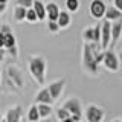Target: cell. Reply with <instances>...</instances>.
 Listing matches in <instances>:
<instances>
[{"mask_svg":"<svg viewBox=\"0 0 122 122\" xmlns=\"http://www.w3.org/2000/svg\"><path fill=\"white\" fill-rule=\"evenodd\" d=\"M102 51L99 44L95 43H84L82 44V67L89 75L98 73V64H96V52Z\"/></svg>","mask_w":122,"mask_h":122,"instance_id":"6da1fadb","label":"cell"},{"mask_svg":"<svg viewBox=\"0 0 122 122\" xmlns=\"http://www.w3.org/2000/svg\"><path fill=\"white\" fill-rule=\"evenodd\" d=\"M28 67H29V72L32 75V78L40 86H43L44 81H46V67H47L46 60L40 55H32V56H29Z\"/></svg>","mask_w":122,"mask_h":122,"instance_id":"7a4b0ae2","label":"cell"},{"mask_svg":"<svg viewBox=\"0 0 122 122\" xmlns=\"http://www.w3.org/2000/svg\"><path fill=\"white\" fill-rule=\"evenodd\" d=\"M101 64H104V67L107 69L108 72L112 73H116V72L121 70V61H119V56L116 55V52H113L112 49H107L104 51V56H102V61Z\"/></svg>","mask_w":122,"mask_h":122,"instance_id":"3957f363","label":"cell"},{"mask_svg":"<svg viewBox=\"0 0 122 122\" xmlns=\"http://www.w3.org/2000/svg\"><path fill=\"white\" fill-rule=\"evenodd\" d=\"M6 79L9 82H12V87H15L17 90H21L23 87H25V78H23L21 70L17 66H8Z\"/></svg>","mask_w":122,"mask_h":122,"instance_id":"277c9868","label":"cell"},{"mask_svg":"<svg viewBox=\"0 0 122 122\" xmlns=\"http://www.w3.org/2000/svg\"><path fill=\"white\" fill-rule=\"evenodd\" d=\"M86 121L87 122H102L105 117V112L102 107L99 105H95V104H90L86 107Z\"/></svg>","mask_w":122,"mask_h":122,"instance_id":"5b68a950","label":"cell"},{"mask_svg":"<svg viewBox=\"0 0 122 122\" xmlns=\"http://www.w3.org/2000/svg\"><path fill=\"white\" fill-rule=\"evenodd\" d=\"M64 110H67L70 116H81L82 117V102L79 98H69L61 105Z\"/></svg>","mask_w":122,"mask_h":122,"instance_id":"8992f818","label":"cell"},{"mask_svg":"<svg viewBox=\"0 0 122 122\" xmlns=\"http://www.w3.org/2000/svg\"><path fill=\"white\" fill-rule=\"evenodd\" d=\"M64 87H66V79H64V78L56 79V81H52L47 87H46L47 92H49V95H51V98L53 99V102L60 99V96L63 95V92H64Z\"/></svg>","mask_w":122,"mask_h":122,"instance_id":"52a82bcc","label":"cell"},{"mask_svg":"<svg viewBox=\"0 0 122 122\" xmlns=\"http://www.w3.org/2000/svg\"><path fill=\"white\" fill-rule=\"evenodd\" d=\"M105 2L104 0H92L90 2V15L96 20L104 18V12H105Z\"/></svg>","mask_w":122,"mask_h":122,"instance_id":"ba28073f","label":"cell"},{"mask_svg":"<svg viewBox=\"0 0 122 122\" xmlns=\"http://www.w3.org/2000/svg\"><path fill=\"white\" fill-rule=\"evenodd\" d=\"M122 34V20H116L112 21V26H110V46H113L119 41Z\"/></svg>","mask_w":122,"mask_h":122,"instance_id":"9c48e42d","label":"cell"},{"mask_svg":"<svg viewBox=\"0 0 122 122\" xmlns=\"http://www.w3.org/2000/svg\"><path fill=\"white\" fill-rule=\"evenodd\" d=\"M21 114H23V110L20 105H14L11 108H8L6 112V116L3 117L5 122H20L21 121Z\"/></svg>","mask_w":122,"mask_h":122,"instance_id":"30bf717a","label":"cell"},{"mask_svg":"<svg viewBox=\"0 0 122 122\" xmlns=\"http://www.w3.org/2000/svg\"><path fill=\"white\" fill-rule=\"evenodd\" d=\"M44 8H46V20L49 21H56L60 15V6L56 5L55 2H49V3H44Z\"/></svg>","mask_w":122,"mask_h":122,"instance_id":"8fae6325","label":"cell"},{"mask_svg":"<svg viewBox=\"0 0 122 122\" xmlns=\"http://www.w3.org/2000/svg\"><path fill=\"white\" fill-rule=\"evenodd\" d=\"M34 102H35V104H49V105H52L53 104V99L51 98L47 89L43 87V89H40V90L37 92L35 98H34Z\"/></svg>","mask_w":122,"mask_h":122,"instance_id":"7c38bea8","label":"cell"},{"mask_svg":"<svg viewBox=\"0 0 122 122\" xmlns=\"http://www.w3.org/2000/svg\"><path fill=\"white\" fill-rule=\"evenodd\" d=\"M104 20L107 21H116V20H122V11L116 9L113 5L107 6L105 8V12H104Z\"/></svg>","mask_w":122,"mask_h":122,"instance_id":"4fadbf2b","label":"cell"},{"mask_svg":"<svg viewBox=\"0 0 122 122\" xmlns=\"http://www.w3.org/2000/svg\"><path fill=\"white\" fill-rule=\"evenodd\" d=\"M34 9V12H35L38 21H44L46 20V8H44V2H41V0H34L32 6H30Z\"/></svg>","mask_w":122,"mask_h":122,"instance_id":"5bb4252c","label":"cell"},{"mask_svg":"<svg viewBox=\"0 0 122 122\" xmlns=\"http://www.w3.org/2000/svg\"><path fill=\"white\" fill-rule=\"evenodd\" d=\"M72 23V15L67 12V11H60V15L56 18V25H58L60 29H66L70 26Z\"/></svg>","mask_w":122,"mask_h":122,"instance_id":"9a60e30c","label":"cell"},{"mask_svg":"<svg viewBox=\"0 0 122 122\" xmlns=\"http://www.w3.org/2000/svg\"><path fill=\"white\" fill-rule=\"evenodd\" d=\"M35 105H37L38 114H40V119L49 117V116H51V114L53 113V108H52V105H49V104H35Z\"/></svg>","mask_w":122,"mask_h":122,"instance_id":"2e32d148","label":"cell"},{"mask_svg":"<svg viewBox=\"0 0 122 122\" xmlns=\"http://www.w3.org/2000/svg\"><path fill=\"white\" fill-rule=\"evenodd\" d=\"M14 46H17V40H15L14 32L6 34L5 35V43H3V49H11V47H14Z\"/></svg>","mask_w":122,"mask_h":122,"instance_id":"e0dca14e","label":"cell"},{"mask_svg":"<svg viewBox=\"0 0 122 122\" xmlns=\"http://www.w3.org/2000/svg\"><path fill=\"white\" fill-rule=\"evenodd\" d=\"M40 121V114H38V110H37V105H30L29 110H28V122H38Z\"/></svg>","mask_w":122,"mask_h":122,"instance_id":"ac0fdd59","label":"cell"},{"mask_svg":"<svg viewBox=\"0 0 122 122\" xmlns=\"http://www.w3.org/2000/svg\"><path fill=\"white\" fill-rule=\"evenodd\" d=\"M25 17H26V8L15 6V9H14V18H15V21H18V23L25 21Z\"/></svg>","mask_w":122,"mask_h":122,"instance_id":"d6986e66","label":"cell"},{"mask_svg":"<svg viewBox=\"0 0 122 122\" xmlns=\"http://www.w3.org/2000/svg\"><path fill=\"white\" fill-rule=\"evenodd\" d=\"M66 8L69 14H73L79 9V0H66Z\"/></svg>","mask_w":122,"mask_h":122,"instance_id":"ffe728a7","label":"cell"},{"mask_svg":"<svg viewBox=\"0 0 122 122\" xmlns=\"http://www.w3.org/2000/svg\"><path fill=\"white\" fill-rule=\"evenodd\" d=\"M82 38H84V43H93V26L82 30Z\"/></svg>","mask_w":122,"mask_h":122,"instance_id":"44dd1931","label":"cell"},{"mask_svg":"<svg viewBox=\"0 0 122 122\" xmlns=\"http://www.w3.org/2000/svg\"><path fill=\"white\" fill-rule=\"evenodd\" d=\"M55 117L61 122V121L67 119V117H70V114H69L67 110H64L63 107H60V108H56V110H55Z\"/></svg>","mask_w":122,"mask_h":122,"instance_id":"7402d4cb","label":"cell"},{"mask_svg":"<svg viewBox=\"0 0 122 122\" xmlns=\"http://www.w3.org/2000/svg\"><path fill=\"white\" fill-rule=\"evenodd\" d=\"M25 20L29 21V23H37V21H38V18H37V15H35V12H34L32 8H28V9H26V17H25Z\"/></svg>","mask_w":122,"mask_h":122,"instance_id":"603a6c76","label":"cell"},{"mask_svg":"<svg viewBox=\"0 0 122 122\" xmlns=\"http://www.w3.org/2000/svg\"><path fill=\"white\" fill-rule=\"evenodd\" d=\"M99 41H101V25L93 26V43L99 44Z\"/></svg>","mask_w":122,"mask_h":122,"instance_id":"cb8c5ba5","label":"cell"},{"mask_svg":"<svg viewBox=\"0 0 122 122\" xmlns=\"http://www.w3.org/2000/svg\"><path fill=\"white\" fill-rule=\"evenodd\" d=\"M47 29H49V32H52V34L60 32V28H58V25H56V21H49L47 20Z\"/></svg>","mask_w":122,"mask_h":122,"instance_id":"d4e9b609","label":"cell"},{"mask_svg":"<svg viewBox=\"0 0 122 122\" xmlns=\"http://www.w3.org/2000/svg\"><path fill=\"white\" fill-rule=\"evenodd\" d=\"M15 3H17V6H23V8H30L34 3V0H15Z\"/></svg>","mask_w":122,"mask_h":122,"instance_id":"484cf974","label":"cell"},{"mask_svg":"<svg viewBox=\"0 0 122 122\" xmlns=\"http://www.w3.org/2000/svg\"><path fill=\"white\" fill-rule=\"evenodd\" d=\"M12 32V29L9 28V25H2L0 26V34H3V35H6V34Z\"/></svg>","mask_w":122,"mask_h":122,"instance_id":"4316f807","label":"cell"},{"mask_svg":"<svg viewBox=\"0 0 122 122\" xmlns=\"http://www.w3.org/2000/svg\"><path fill=\"white\" fill-rule=\"evenodd\" d=\"M18 49H17V46H14V47H11V49H6V52L8 53H9V55H12L14 56V58H17V56H18Z\"/></svg>","mask_w":122,"mask_h":122,"instance_id":"83f0119b","label":"cell"},{"mask_svg":"<svg viewBox=\"0 0 122 122\" xmlns=\"http://www.w3.org/2000/svg\"><path fill=\"white\" fill-rule=\"evenodd\" d=\"M38 122H60V121L56 119V117H53L52 114H51V116H49V117H44V119H40Z\"/></svg>","mask_w":122,"mask_h":122,"instance_id":"f1b7e54d","label":"cell"},{"mask_svg":"<svg viewBox=\"0 0 122 122\" xmlns=\"http://www.w3.org/2000/svg\"><path fill=\"white\" fill-rule=\"evenodd\" d=\"M113 6L116 8V9L122 11V0H113Z\"/></svg>","mask_w":122,"mask_h":122,"instance_id":"f546056e","label":"cell"},{"mask_svg":"<svg viewBox=\"0 0 122 122\" xmlns=\"http://www.w3.org/2000/svg\"><path fill=\"white\" fill-rule=\"evenodd\" d=\"M6 11V3H0V15Z\"/></svg>","mask_w":122,"mask_h":122,"instance_id":"4dcf8cb0","label":"cell"},{"mask_svg":"<svg viewBox=\"0 0 122 122\" xmlns=\"http://www.w3.org/2000/svg\"><path fill=\"white\" fill-rule=\"evenodd\" d=\"M3 43H5V35L0 34V49H3Z\"/></svg>","mask_w":122,"mask_h":122,"instance_id":"1f68e13d","label":"cell"},{"mask_svg":"<svg viewBox=\"0 0 122 122\" xmlns=\"http://www.w3.org/2000/svg\"><path fill=\"white\" fill-rule=\"evenodd\" d=\"M61 122H75L72 117H67V119H64V121H61Z\"/></svg>","mask_w":122,"mask_h":122,"instance_id":"d6a6232c","label":"cell"},{"mask_svg":"<svg viewBox=\"0 0 122 122\" xmlns=\"http://www.w3.org/2000/svg\"><path fill=\"white\" fill-rule=\"evenodd\" d=\"M113 122H122V121H121V119H114Z\"/></svg>","mask_w":122,"mask_h":122,"instance_id":"836d02e7","label":"cell"},{"mask_svg":"<svg viewBox=\"0 0 122 122\" xmlns=\"http://www.w3.org/2000/svg\"><path fill=\"white\" fill-rule=\"evenodd\" d=\"M8 2V0H0V3H6Z\"/></svg>","mask_w":122,"mask_h":122,"instance_id":"e575fe53","label":"cell"},{"mask_svg":"<svg viewBox=\"0 0 122 122\" xmlns=\"http://www.w3.org/2000/svg\"><path fill=\"white\" fill-rule=\"evenodd\" d=\"M0 121H3V116H2V113H0Z\"/></svg>","mask_w":122,"mask_h":122,"instance_id":"d590c367","label":"cell"},{"mask_svg":"<svg viewBox=\"0 0 122 122\" xmlns=\"http://www.w3.org/2000/svg\"><path fill=\"white\" fill-rule=\"evenodd\" d=\"M0 84H2V73H0Z\"/></svg>","mask_w":122,"mask_h":122,"instance_id":"8d00e7d4","label":"cell"},{"mask_svg":"<svg viewBox=\"0 0 122 122\" xmlns=\"http://www.w3.org/2000/svg\"><path fill=\"white\" fill-rule=\"evenodd\" d=\"M0 122H5V121H0Z\"/></svg>","mask_w":122,"mask_h":122,"instance_id":"74e56055","label":"cell"},{"mask_svg":"<svg viewBox=\"0 0 122 122\" xmlns=\"http://www.w3.org/2000/svg\"><path fill=\"white\" fill-rule=\"evenodd\" d=\"M0 26H2V25H0Z\"/></svg>","mask_w":122,"mask_h":122,"instance_id":"f35d334b","label":"cell"}]
</instances>
